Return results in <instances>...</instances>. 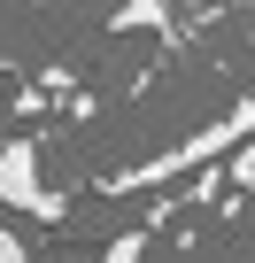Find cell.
Masks as SVG:
<instances>
[{
    "instance_id": "1",
    "label": "cell",
    "mask_w": 255,
    "mask_h": 263,
    "mask_svg": "<svg viewBox=\"0 0 255 263\" xmlns=\"http://www.w3.org/2000/svg\"><path fill=\"white\" fill-rule=\"evenodd\" d=\"M255 132V93H240L217 124H201V132H186L178 147H163V155H147V163H132V171H116L108 178V194H147V186H170V178H193V171H209V163H224L240 140Z\"/></svg>"
},
{
    "instance_id": "2",
    "label": "cell",
    "mask_w": 255,
    "mask_h": 263,
    "mask_svg": "<svg viewBox=\"0 0 255 263\" xmlns=\"http://www.w3.org/2000/svg\"><path fill=\"white\" fill-rule=\"evenodd\" d=\"M0 209L39 217V224H62V194H54L47 171H39V140H31V132L0 140Z\"/></svg>"
},
{
    "instance_id": "3",
    "label": "cell",
    "mask_w": 255,
    "mask_h": 263,
    "mask_svg": "<svg viewBox=\"0 0 255 263\" xmlns=\"http://www.w3.org/2000/svg\"><path fill=\"white\" fill-rule=\"evenodd\" d=\"M108 24H116V31H155V24H170V8H163V0H124Z\"/></svg>"
},
{
    "instance_id": "4",
    "label": "cell",
    "mask_w": 255,
    "mask_h": 263,
    "mask_svg": "<svg viewBox=\"0 0 255 263\" xmlns=\"http://www.w3.org/2000/svg\"><path fill=\"white\" fill-rule=\"evenodd\" d=\"M217 171H224V186H255V132H247V140H240Z\"/></svg>"
},
{
    "instance_id": "5",
    "label": "cell",
    "mask_w": 255,
    "mask_h": 263,
    "mask_svg": "<svg viewBox=\"0 0 255 263\" xmlns=\"http://www.w3.org/2000/svg\"><path fill=\"white\" fill-rule=\"evenodd\" d=\"M147 240H155V232H147V224H140V232H116V240H108V255H101V263H147Z\"/></svg>"
},
{
    "instance_id": "6",
    "label": "cell",
    "mask_w": 255,
    "mask_h": 263,
    "mask_svg": "<svg viewBox=\"0 0 255 263\" xmlns=\"http://www.w3.org/2000/svg\"><path fill=\"white\" fill-rule=\"evenodd\" d=\"M31 248H24V232H8V224H0V263H24Z\"/></svg>"
}]
</instances>
